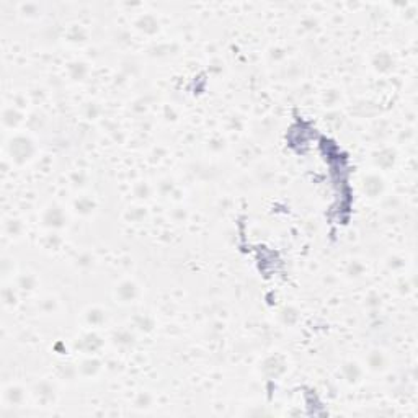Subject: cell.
Returning a JSON list of instances; mask_svg holds the SVG:
<instances>
[{"mask_svg":"<svg viewBox=\"0 0 418 418\" xmlns=\"http://www.w3.org/2000/svg\"><path fill=\"white\" fill-rule=\"evenodd\" d=\"M35 10H36V5H35V3H23V5L20 7V12L23 13V15H28V17L33 15Z\"/></svg>","mask_w":418,"mask_h":418,"instance_id":"52a82bcc","label":"cell"},{"mask_svg":"<svg viewBox=\"0 0 418 418\" xmlns=\"http://www.w3.org/2000/svg\"><path fill=\"white\" fill-rule=\"evenodd\" d=\"M3 397H5V400L8 403H20L23 400V397H25V394H23V389L18 387V385H10V387L5 389Z\"/></svg>","mask_w":418,"mask_h":418,"instance_id":"277c9868","label":"cell"},{"mask_svg":"<svg viewBox=\"0 0 418 418\" xmlns=\"http://www.w3.org/2000/svg\"><path fill=\"white\" fill-rule=\"evenodd\" d=\"M62 221H64V219H62V211H61V208L53 206V208H49L48 211L44 212V224H46V226L57 227V226H61Z\"/></svg>","mask_w":418,"mask_h":418,"instance_id":"3957f363","label":"cell"},{"mask_svg":"<svg viewBox=\"0 0 418 418\" xmlns=\"http://www.w3.org/2000/svg\"><path fill=\"white\" fill-rule=\"evenodd\" d=\"M20 121H21V113L17 108H13V106H7V108L3 110L2 123H3V126H5V128L13 129Z\"/></svg>","mask_w":418,"mask_h":418,"instance_id":"7a4b0ae2","label":"cell"},{"mask_svg":"<svg viewBox=\"0 0 418 418\" xmlns=\"http://www.w3.org/2000/svg\"><path fill=\"white\" fill-rule=\"evenodd\" d=\"M2 299H3V303L5 304H13L15 303V296H13V289H3V292H2Z\"/></svg>","mask_w":418,"mask_h":418,"instance_id":"8992f818","label":"cell"},{"mask_svg":"<svg viewBox=\"0 0 418 418\" xmlns=\"http://www.w3.org/2000/svg\"><path fill=\"white\" fill-rule=\"evenodd\" d=\"M134 292H136V286H134L133 283H124V285H121V287H119V296L126 301L133 299Z\"/></svg>","mask_w":418,"mask_h":418,"instance_id":"5b68a950","label":"cell"},{"mask_svg":"<svg viewBox=\"0 0 418 418\" xmlns=\"http://www.w3.org/2000/svg\"><path fill=\"white\" fill-rule=\"evenodd\" d=\"M7 152H8V155H10L12 162H15L18 165H23L35 154L33 141L28 136H23V134L12 136L10 141L7 144Z\"/></svg>","mask_w":418,"mask_h":418,"instance_id":"6da1fadb","label":"cell"}]
</instances>
